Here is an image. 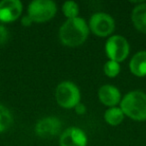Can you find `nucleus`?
Instances as JSON below:
<instances>
[{
	"mask_svg": "<svg viewBox=\"0 0 146 146\" xmlns=\"http://www.w3.org/2000/svg\"><path fill=\"white\" fill-rule=\"evenodd\" d=\"M55 99L61 107L71 109L80 103L81 94L79 88L73 82L63 81L56 87Z\"/></svg>",
	"mask_w": 146,
	"mask_h": 146,
	"instance_id": "obj_3",
	"label": "nucleus"
},
{
	"mask_svg": "<svg viewBox=\"0 0 146 146\" xmlns=\"http://www.w3.org/2000/svg\"><path fill=\"white\" fill-rule=\"evenodd\" d=\"M9 39V33L6 27L0 25V46L4 45Z\"/></svg>",
	"mask_w": 146,
	"mask_h": 146,
	"instance_id": "obj_17",
	"label": "nucleus"
},
{
	"mask_svg": "<svg viewBox=\"0 0 146 146\" xmlns=\"http://www.w3.org/2000/svg\"><path fill=\"white\" fill-rule=\"evenodd\" d=\"M132 22L141 33H146V3L141 2L132 11Z\"/></svg>",
	"mask_w": 146,
	"mask_h": 146,
	"instance_id": "obj_12",
	"label": "nucleus"
},
{
	"mask_svg": "<svg viewBox=\"0 0 146 146\" xmlns=\"http://www.w3.org/2000/svg\"><path fill=\"white\" fill-rule=\"evenodd\" d=\"M89 28L93 34L99 37H106L114 31L115 21L107 13L98 12L93 14L90 18Z\"/></svg>",
	"mask_w": 146,
	"mask_h": 146,
	"instance_id": "obj_6",
	"label": "nucleus"
},
{
	"mask_svg": "<svg viewBox=\"0 0 146 146\" xmlns=\"http://www.w3.org/2000/svg\"><path fill=\"white\" fill-rule=\"evenodd\" d=\"M61 122L56 117H45L40 119L35 126V133L41 138H51L59 133Z\"/></svg>",
	"mask_w": 146,
	"mask_h": 146,
	"instance_id": "obj_8",
	"label": "nucleus"
},
{
	"mask_svg": "<svg viewBox=\"0 0 146 146\" xmlns=\"http://www.w3.org/2000/svg\"><path fill=\"white\" fill-rule=\"evenodd\" d=\"M124 115L135 121L146 120V94L142 91H131L120 101Z\"/></svg>",
	"mask_w": 146,
	"mask_h": 146,
	"instance_id": "obj_2",
	"label": "nucleus"
},
{
	"mask_svg": "<svg viewBox=\"0 0 146 146\" xmlns=\"http://www.w3.org/2000/svg\"><path fill=\"white\" fill-rule=\"evenodd\" d=\"M74 109H75L76 113L79 114V115H82V114H84L86 112V106L82 103H79L74 107Z\"/></svg>",
	"mask_w": 146,
	"mask_h": 146,
	"instance_id": "obj_18",
	"label": "nucleus"
},
{
	"mask_svg": "<svg viewBox=\"0 0 146 146\" xmlns=\"http://www.w3.org/2000/svg\"><path fill=\"white\" fill-rule=\"evenodd\" d=\"M23 10L19 0H2L0 2V21L4 23L17 20Z\"/></svg>",
	"mask_w": 146,
	"mask_h": 146,
	"instance_id": "obj_7",
	"label": "nucleus"
},
{
	"mask_svg": "<svg viewBox=\"0 0 146 146\" xmlns=\"http://www.w3.org/2000/svg\"><path fill=\"white\" fill-rule=\"evenodd\" d=\"M120 64L116 61L108 60L107 62L104 64L103 71L105 73V75L110 78H114L119 74L120 72Z\"/></svg>",
	"mask_w": 146,
	"mask_h": 146,
	"instance_id": "obj_16",
	"label": "nucleus"
},
{
	"mask_svg": "<svg viewBox=\"0 0 146 146\" xmlns=\"http://www.w3.org/2000/svg\"><path fill=\"white\" fill-rule=\"evenodd\" d=\"M105 51L109 60L122 62L130 52V46L127 39L121 35H113L105 43Z\"/></svg>",
	"mask_w": 146,
	"mask_h": 146,
	"instance_id": "obj_5",
	"label": "nucleus"
},
{
	"mask_svg": "<svg viewBox=\"0 0 146 146\" xmlns=\"http://www.w3.org/2000/svg\"><path fill=\"white\" fill-rule=\"evenodd\" d=\"M21 23H22L23 26H30V25L33 23V21L31 20V18L28 16V15H26V16H24L22 19H21Z\"/></svg>",
	"mask_w": 146,
	"mask_h": 146,
	"instance_id": "obj_19",
	"label": "nucleus"
},
{
	"mask_svg": "<svg viewBox=\"0 0 146 146\" xmlns=\"http://www.w3.org/2000/svg\"><path fill=\"white\" fill-rule=\"evenodd\" d=\"M62 11L67 19L76 18L79 14V6L74 1H66L62 5Z\"/></svg>",
	"mask_w": 146,
	"mask_h": 146,
	"instance_id": "obj_15",
	"label": "nucleus"
},
{
	"mask_svg": "<svg viewBox=\"0 0 146 146\" xmlns=\"http://www.w3.org/2000/svg\"><path fill=\"white\" fill-rule=\"evenodd\" d=\"M89 34V26L83 18L67 19L59 30V38L63 45L77 47L83 44Z\"/></svg>",
	"mask_w": 146,
	"mask_h": 146,
	"instance_id": "obj_1",
	"label": "nucleus"
},
{
	"mask_svg": "<svg viewBox=\"0 0 146 146\" xmlns=\"http://www.w3.org/2000/svg\"><path fill=\"white\" fill-rule=\"evenodd\" d=\"M60 146H86L87 136L78 127H69L61 134Z\"/></svg>",
	"mask_w": 146,
	"mask_h": 146,
	"instance_id": "obj_9",
	"label": "nucleus"
},
{
	"mask_svg": "<svg viewBox=\"0 0 146 146\" xmlns=\"http://www.w3.org/2000/svg\"><path fill=\"white\" fill-rule=\"evenodd\" d=\"M124 113L120 107H110L107 109L104 114V119L109 125L111 126H117L123 121L124 119Z\"/></svg>",
	"mask_w": 146,
	"mask_h": 146,
	"instance_id": "obj_13",
	"label": "nucleus"
},
{
	"mask_svg": "<svg viewBox=\"0 0 146 146\" xmlns=\"http://www.w3.org/2000/svg\"><path fill=\"white\" fill-rule=\"evenodd\" d=\"M12 121L13 117L9 109L0 104V133L10 128Z\"/></svg>",
	"mask_w": 146,
	"mask_h": 146,
	"instance_id": "obj_14",
	"label": "nucleus"
},
{
	"mask_svg": "<svg viewBox=\"0 0 146 146\" xmlns=\"http://www.w3.org/2000/svg\"><path fill=\"white\" fill-rule=\"evenodd\" d=\"M56 3L52 0H34L28 6V16L35 23L49 21L55 16Z\"/></svg>",
	"mask_w": 146,
	"mask_h": 146,
	"instance_id": "obj_4",
	"label": "nucleus"
},
{
	"mask_svg": "<svg viewBox=\"0 0 146 146\" xmlns=\"http://www.w3.org/2000/svg\"><path fill=\"white\" fill-rule=\"evenodd\" d=\"M129 68L132 74L137 77L146 76V51H140L132 57Z\"/></svg>",
	"mask_w": 146,
	"mask_h": 146,
	"instance_id": "obj_11",
	"label": "nucleus"
},
{
	"mask_svg": "<svg viewBox=\"0 0 146 146\" xmlns=\"http://www.w3.org/2000/svg\"><path fill=\"white\" fill-rule=\"evenodd\" d=\"M98 97L102 104L109 107H115L121 101V94L118 88L110 84H106L99 88Z\"/></svg>",
	"mask_w": 146,
	"mask_h": 146,
	"instance_id": "obj_10",
	"label": "nucleus"
}]
</instances>
